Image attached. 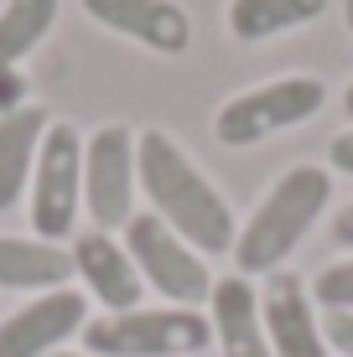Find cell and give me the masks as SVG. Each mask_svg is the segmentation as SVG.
Masks as SVG:
<instances>
[{"label":"cell","mask_w":353,"mask_h":357,"mask_svg":"<svg viewBox=\"0 0 353 357\" xmlns=\"http://www.w3.org/2000/svg\"><path fill=\"white\" fill-rule=\"evenodd\" d=\"M63 0H6L0 6V73H16L52 36Z\"/></svg>","instance_id":"2e32d148"},{"label":"cell","mask_w":353,"mask_h":357,"mask_svg":"<svg viewBox=\"0 0 353 357\" xmlns=\"http://www.w3.org/2000/svg\"><path fill=\"white\" fill-rule=\"evenodd\" d=\"M343 26L353 31V0H343Z\"/></svg>","instance_id":"603a6c76"},{"label":"cell","mask_w":353,"mask_h":357,"mask_svg":"<svg viewBox=\"0 0 353 357\" xmlns=\"http://www.w3.org/2000/svg\"><path fill=\"white\" fill-rule=\"evenodd\" d=\"M208 326H213L218 357H271L265 316H260V290H254V280H245V275L213 280Z\"/></svg>","instance_id":"7c38bea8"},{"label":"cell","mask_w":353,"mask_h":357,"mask_svg":"<svg viewBox=\"0 0 353 357\" xmlns=\"http://www.w3.org/2000/svg\"><path fill=\"white\" fill-rule=\"evenodd\" d=\"M47 125H52V114L42 104H21L10 114H0V213H10L27 197Z\"/></svg>","instance_id":"4fadbf2b"},{"label":"cell","mask_w":353,"mask_h":357,"mask_svg":"<svg viewBox=\"0 0 353 357\" xmlns=\"http://www.w3.org/2000/svg\"><path fill=\"white\" fill-rule=\"evenodd\" d=\"M73 280V254L63 243L47 238H16V233H0V290H21V295H47L63 290Z\"/></svg>","instance_id":"5bb4252c"},{"label":"cell","mask_w":353,"mask_h":357,"mask_svg":"<svg viewBox=\"0 0 353 357\" xmlns=\"http://www.w3.org/2000/svg\"><path fill=\"white\" fill-rule=\"evenodd\" d=\"M120 233H125V249H130V259H136L141 280L161 295L166 305H192V311L208 305V295H213L208 259H203L187 238H177L156 213H136Z\"/></svg>","instance_id":"8992f818"},{"label":"cell","mask_w":353,"mask_h":357,"mask_svg":"<svg viewBox=\"0 0 353 357\" xmlns=\"http://www.w3.org/2000/svg\"><path fill=\"white\" fill-rule=\"evenodd\" d=\"M322 104H327V83L317 73H286V78L254 83V89L234 93L229 104H218L213 140L229 145V151H250V145H265L275 135L317 119Z\"/></svg>","instance_id":"277c9868"},{"label":"cell","mask_w":353,"mask_h":357,"mask_svg":"<svg viewBox=\"0 0 353 357\" xmlns=\"http://www.w3.org/2000/svg\"><path fill=\"white\" fill-rule=\"evenodd\" d=\"M136 181L151 202V213L161 218L177 238H187L192 249L208 254H234L239 223L229 197L203 176V166L182 151L166 130H141L136 135Z\"/></svg>","instance_id":"6da1fadb"},{"label":"cell","mask_w":353,"mask_h":357,"mask_svg":"<svg viewBox=\"0 0 353 357\" xmlns=\"http://www.w3.org/2000/svg\"><path fill=\"white\" fill-rule=\"evenodd\" d=\"M52 357H94V352H68V347H63V352H52Z\"/></svg>","instance_id":"cb8c5ba5"},{"label":"cell","mask_w":353,"mask_h":357,"mask_svg":"<svg viewBox=\"0 0 353 357\" xmlns=\"http://www.w3.org/2000/svg\"><path fill=\"white\" fill-rule=\"evenodd\" d=\"M68 254H73V275H78L83 295H89V301L99 305L104 316H115V311H136V305H141L145 280H141L136 259H130L125 238L89 228V233H78V238H73V249H68Z\"/></svg>","instance_id":"8fae6325"},{"label":"cell","mask_w":353,"mask_h":357,"mask_svg":"<svg viewBox=\"0 0 353 357\" xmlns=\"http://www.w3.org/2000/svg\"><path fill=\"white\" fill-rule=\"evenodd\" d=\"M260 316L271 357H333L322 337V311L312 301V285L291 269H275L260 285Z\"/></svg>","instance_id":"9c48e42d"},{"label":"cell","mask_w":353,"mask_h":357,"mask_svg":"<svg viewBox=\"0 0 353 357\" xmlns=\"http://www.w3.org/2000/svg\"><path fill=\"white\" fill-rule=\"evenodd\" d=\"M94 26L125 36L156 57H182L192 47V16L177 0H78Z\"/></svg>","instance_id":"30bf717a"},{"label":"cell","mask_w":353,"mask_h":357,"mask_svg":"<svg viewBox=\"0 0 353 357\" xmlns=\"http://www.w3.org/2000/svg\"><path fill=\"white\" fill-rule=\"evenodd\" d=\"M312 301H317V311H353V254L312 275Z\"/></svg>","instance_id":"e0dca14e"},{"label":"cell","mask_w":353,"mask_h":357,"mask_svg":"<svg viewBox=\"0 0 353 357\" xmlns=\"http://www.w3.org/2000/svg\"><path fill=\"white\" fill-rule=\"evenodd\" d=\"M333 10V0H229L224 21L234 31V42L245 47H260V42H275V36L296 31V26H312Z\"/></svg>","instance_id":"9a60e30c"},{"label":"cell","mask_w":353,"mask_h":357,"mask_svg":"<svg viewBox=\"0 0 353 357\" xmlns=\"http://www.w3.org/2000/svg\"><path fill=\"white\" fill-rule=\"evenodd\" d=\"M327 171L333 176H353V130H338L327 145Z\"/></svg>","instance_id":"d6986e66"},{"label":"cell","mask_w":353,"mask_h":357,"mask_svg":"<svg viewBox=\"0 0 353 357\" xmlns=\"http://www.w3.org/2000/svg\"><path fill=\"white\" fill-rule=\"evenodd\" d=\"M333 243H338V249H348V254H353V202H348L343 213L333 218Z\"/></svg>","instance_id":"44dd1931"},{"label":"cell","mask_w":353,"mask_h":357,"mask_svg":"<svg viewBox=\"0 0 353 357\" xmlns=\"http://www.w3.org/2000/svg\"><path fill=\"white\" fill-rule=\"evenodd\" d=\"M322 337L338 357H353V311H322Z\"/></svg>","instance_id":"ac0fdd59"},{"label":"cell","mask_w":353,"mask_h":357,"mask_svg":"<svg viewBox=\"0 0 353 357\" xmlns=\"http://www.w3.org/2000/svg\"><path fill=\"white\" fill-rule=\"evenodd\" d=\"M31 207V233L47 243H63L78 228L83 213V130L68 119H52L36 151V171L27 187Z\"/></svg>","instance_id":"5b68a950"},{"label":"cell","mask_w":353,"mask_h":357,"mask_svg":"<svg viewBox=\"0 0 353 357\" xmlns=\"http://www.w3.org/2000/svg\"><path fill=\"white\" fill-rule=\"evenodd\" d=\"M343 114L353 119V83H348V89H343Z\"/></svg>","instance_id":"7402d4cb"},{"label":"cell","mask_w":353,"mask_h":357,"mask_svg":"<svg viewBox=\"0 0 353 357\" xmlns=\"http://www.w3.org/2000/svg\"><path fill=\"white\" fill-rule=\"evenodd\" d=\"M89 321V295L83 290H47L31 295L27 305H16L10 316H0V357H52L63 352Z\"/></svg>","instance_id":"ba28073f"},{"label":"cell","mask_w":353,"mask_h":357,"mask_svg":"<svg viewBox=\"0 0 353 357\" xmlns=\"http://www.w3.org/2000/svg\"><path fill=\"white\" fill-rule=\"evenodd\" d=\"M136 130L99 125L83 135V213L99 233H115L136 218Z\"/></svg>","instance_id":"52a82bcc"},{"label":"cell","mask_w":353,"mask_h":357,"mask_svg":"<svg viewBox=\"0 0 353 357\" xmlns=\"http://www.w3.org/2000/svg\"><path fill=\"white\" fill-rule=\"evenodd\" d=\"M78 337L94 357H198L203 347H213L208 311L192 305H136L115 316H89Z\"/></svg>","instance_id":"3957f363"},{"label":"cell","mask_w":353,"mask_h":357,"mask_svg":"<svg viewBox=\"0 0 353 357\" xmlns=\"http://www.w3.org/2000/svg\"><path fill=\"white\" fill-rule=\"evenodd\" d=\"M333 202V171L327 166H286L281 176L271 181V192L254 202V213L239 223V238H234V275H275L286 269V259L301 249L317 218L327 213Z\"/></svg>","instance_id":"7a4b0ae2"},{"label":"cell","mask_w":353,"mask_h":357,"mask_svg":"<svg viewBox=\"0 0 353 357\" xmlns=\"http://www.w3.org/2000/svg\"><path fill=\"white\" fill-rule=\"evenodd\" d=\"M21 104H27V78L21 73H0V114H10Z\"/></svg>","instance_id":"ffe728a7"}]
</instances>
